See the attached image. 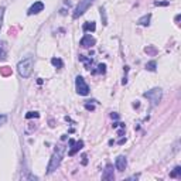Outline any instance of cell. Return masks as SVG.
Instances as JSON below:
<instances>
[{
    "mask_svg": "<svg viewBox=\"0 0 181 181\" xmlns=\"http://www.w3.org/2000/svg\"><path fill=\"white\" fill-rule=\"evenodd\" d=\"M126 166H128V160L125 156H119L115 161V167L118 171H125L126 170Z\"/></svg>",
    "mask_w": 181,
    "mask_h": 181,
    "instance_id": "obj_8",
    "label": "cell"
},
{
    "mask_svg": "<svg viewBox=\"0 0 181 181\" xmlns=\"http://www.w3.org/2000/svg\"><path fill=\"white\" fill-rule=\"evenodd\" d=\"M33 68H34V58L31 55L23 58L17 65V71H19L20 77H23V78H29L30 75L33 74Z\"/></svg>",
    "mask_w": 181,
    "mask_h": 181,
    "instance_id": "obj_1",
    "label": "cell"
},
{
    "mask_svg": "<svg viewBox=\"0 0 181 181\" xmlns=\"http://www.w3.org/2000/svg\"><path fill=\"white\" fill-rule=\"evenodd\" d=\"M82 164H84V166L87 164V156H85V154L82 156Z\"/></svg>",
    "mask_w": 181,
    "mask_h": 181,
    "instance_id": "obj_28",
    "label": "cell"
},
{
    "mask_svg": "<svg viewBox=\"0 0 181 181\" xmlns=\"http://www.w3.org/2000/svg\"><path fill=\"white\" fill-rule=\"evenodd\" d=\"M125 142H126V139H120V140H119V144H123Z\"/></svg>",
    "mask_w": 181,
    "mask_h": 181,
    "instance_id": "obj_29",
    "label": "cell"
},
{
    "mask_svg": "<svg viewBox=\"0 0 181 181\" xmlns=\"http://www.w3.org/2000/svg\"><path fill=\"white\" fill-rule=\"evenodd\" d=\"M51 64H53L55 68H62V67H64V62H62L61 58H53V60H51Z\"/></svg>",
    "mask_w": 181,
    "mask_h": 181,
    "instance_id": "obj_15",
    "label": "cell"
},
{
    "mask_svg": "<svg viewBox=\"0 0 181 181\" xmlns=\"http://www.w3.org/2000/svg\"><path fill=\"white\" fill-rule=\"evenodd\" d=\"M144 51H146V53H149V54H156L157 53V50L154 48V47H146V48H144Z\"/></svg>",
    "mask_w": 181,
    "mask_h": 181,
    "instance_id": "obj_22",
    "label": "cell"
},
{
    "mask_svg": "<svg viewBox=\"0 0 181 181\" xmlns=\"http://www.w3.org/2000/svg\"><path fill=\"white\" fill-rule=\"evenodd\" d=\"M150 20H152V14H146V16L140 17L139 20H137V24H139V26H143V27H146V26L150 24Z\"/></svg>",
    "mask_w": 181,
    "mask_h": 181,
    "instance_id": "obj_12",
    "label": "cell"
},
{
    "mask_svg": "<svg viewBox=\"0 0 181 181\" xmlns=\"http://www.w3.org/2000/svg\"><path fill=\"white\" fill-rule=\"evenodd\" d=\"M99 12H101V17H102V23L106 26L108 24V19H106V10H105V7L101 6V7H99Z\"/></svg>",
    "mask_w": 181,
    "mask_h": 181,
    "instance_id": "obj_16",
    "label": "cell"
},
{
    "mask_svg": "<svg viewBox=\"0 0 181 181\" xmlns=\"http://www.w3.org/2000/svg\"><path fill=\"white\" fill-rule=\"evenodd\" d=\"M31 118H40V113L38 112H29L26 115V119H31Z\"/></svg>",
    "mask_w": 181,
    "mask_h": 181,
    "instance_id": "obj_19",
    "label": "cell"
},
{
    "mask_svg": "<svg viewBox=\"0 0 181 181\" xmlns=\"http://www.w3.org/2000/svg\"><path fill=\"white\" fill-rule=\"evenodd\" d=\"M75 88H77V92L79 95H82V96H87L89 94V87H88V84L85 82V79L82 77L75 78Z\"/></svg>",
    "mask_w": 181,
    "mask_h": 181,
    "instance_id": "obj_5",
    "label": "cell"
},
{
    "mask_svg": "<svg viewBox=\"0 0 181 181\" xmlns=\"http://www.w3.org/2000/svg\"><path fill=\"white\" fill-rule=\"evenodd\" d=\"M95 0H81L78 4H77V7H75L74 13H72V17L74 19H78V17H81L84 14V13L87 12L88 9L94 4Z\"/></svg>",
    "mask_w": 181,
    "mask_h": 181,
    "instance_id": "obj_3",
    "label": "cell"
},
{
    "mask_svg": "<svg viewBox=\"0 0 181 181\" xmlns=\"http://www.w3.org/2000/svg\"><path fill=\"white\" fill-rule=\"evenodd\" d=\"M6 120H7V116H6V115H0V125H4V123H6Z\"/></svg>",
    "mask_w": 181,
    "mask_h": 181,
    "instance_id": "obj_24",
    "label": "cell"
},
{
    "mask_svg": "<svg viewBox=\"0 0 181 181\" xmlns=\"http://www.w3.org/2000/svg\"><path fill=\"white\" fill-rule=\"evenodd\" d=\"M170 2H154V6H169Z\"/></svg>",
    "mask_w": 181,
    "mask_h": 181,
    "instance_id": "obj_23",
    "label": "cell"
},
{
    "mask_svg": "<svg viewBox=\"0 0 181 181\" xmlns=\"http://www.w3.org/2000/svg\"><path fill=\"white\" fill-rule=\"evenodd\" d=\"M95 43H96V40H95L90 34H85L82 38H81V41H79V45L81 47H84V48H89V47H92V45H95Z\"/></svg>",
    "mask_w": 181,
    "mask_h": 181,
    "instance_id": "obj_6",
    "label": "cell"
},
{
    "mask_svg": "<svg viewBox=\"0 0 181 181\" xmlns=\"http://www.w3.org/2000/svg\"><path fill=\"white\" fill-rule=\"evenodd\" d=\"M170 177H171V178H180L181 177V167H180V166H177V167H176V169L170 173Z\"/></svg>",
    "mask_w": 181,
    "mask_h": 181,
    "instance_id": "obj_14",
    "label": "cell"
},
{
    "mask_svg": "<svg viewBox=\"0 0 181 181\" xmlns=\"http://www.w3.org/2000/svg\"><path fill=\"white\" fill-rule=\"evenodd\" d=\"M82 30L85 31V33H88V31H90V33H94L95 30H96V24H95L94 21H87V23H84Z\"/></svg>",
    "mask_w": 181,
    "mask_h": 181,
    "instance_id": "obj_11",
    "label": "cell"
},
{
    "mask_svg": "<svg viewBox=\"0 0 181 181\" xmlns=\"http://www.w3.org/2000/svg\"><path fill=\"white\" fill-rule=\"evenodd\" d=\"M156 67H157L156 61H150V62H147V64H146V70L154 72V71H156Z\"/></svg>",
    "mask_w": 181,
    "mask_h": 181,
    "instance_id": "obj_18",
    "label": "cell"
},
{
    "mask_svg": "<svg viewBox=\"0 0 181 181\" xmlns=\"http://www.w3.org/2000/svg\"><path fill=\"white\" fill-rule=\"evenodd\" d=\"M70 146L72 149L68 152V154H70V156H74V154H77V153H78L79 150L84 147V142H74V143H71Z\"/></svg>",
    "mask_w": 181,
    "mask_h": 181,
    "instance_id": "obj_10",
    "label": "cell"
},
{
    "mask_svg": "<svg viewBox=\"0 0 181 181\" xmlns=\"http://www.w3.org/2000/svg\"><path fill=\"white\" fill-rule=\"evenodd\" d=\"M43 10H44V3H43V2H36L34 4H31V7L29 9L27 14H29V16H33V14H38V13H41Z\"/></svg>",
    "mask_w": 181,
    "mask_h": 181,
    "instance_id": "obj_7",
    "label": "cell"
},
{
    "mask_svg": "<svg viewBox=\"0 0 181 181\" xmlns=\"http://www.w3.org/2000/svg\"><path fill=\"white\" fill-rule=\"evenodd\" d=\"M64 150H65L64 146H58V147L55 149V152L53 153L51 160H50V163H48V167H47V174H51L53 171H55V170L60 167L62 156H64Z\"/></svg>",
    "mask_w": 181,
    "mask_h": 181,
    "instance_id": "obj_2",
    "label": "cell"
},
{
    "mask_svg": "<svg viewBox=\"0 0 181 181\" xmlns=\"http://www.w3.org/2000/svg\"><path fill=\"white\" fill-rule=\"evenodd\" d=\"M143 96L150 99V101H152V105L153 106H156V105H159V102L161 101V89L160 88H154V89H152V90L144 92Z\"/></svg>",
    "mask_w": 181,
    "mask_h": 181,
    "instance_id": "obj_4",
    "label": "cell"
},
{
    "mask_svg": "<svg viewBox=\"0 0 181 181\" xmlns=\"http://www.w3.org/2000/svg\"><path fill=\"white\" fill-rule=\"evenodd\" d=\"M102 178L103 180H115V174H113V166L112 164H108L106 167H105V171H103L102 174Z\"/></svg>",
    "mask_w": 181,
    "mask_h": 181,
    "instance_id": "obj_9",
    "label": "cell"
},
{
    "mask_svg": "<svg viewBox=\"0 0 181 181\" xmlns=\"http://www.w3.org/2000/svg\"><path fill=\"white\" fill-rule=\"evenodd\" d=\"M6 55H7V44L2 41L0 43V60H6Z\"/></svg>",
    "mask_w": 181,
    "mask_h": 181,
    "instance_id": "obj_13",
    "label": "cell"
},
{
    "mask_svg": "<svg viewBox=\"0 0 181 181\" xmlns=\"http://www.w3.org/2000/svg\"><path fill=\"white\" fill-rule=\"evenodd\" d=\"M79 61L85 62V67H87L88 70L90 68V64H92V60H90V58H85L84 55H79Z\"/></svg>",
    "mask_w": 181,
    "mask_h": 181,
    "instance_id": "obj_17",
    "label": "cell"
},
{
    "mask_svg": "<svg viewBox=\"0 0 181 181\" xmlns=\"http://www.w3.org/2000/svg\"><path fill=\"white\" fill-rule=\"evenodd\" d=\"M96 72H99V74H105V72H106V65H105V64H99L98 71H96ZM96 72H95V74H96Z\"/></svg>",
    "mask_w": 181,
    "mask_h": 181,
    "instance_id": "obj_20",
    "label": "cell"
},
{
    "mask_svg": "<svg viewBox=\"0 0 181 181\" xmlns=\"http://www.w3.org/2000/svg\"><path fill=\"white\" fill-rule=\"evenodd\" d=\"M3 75H9L10 74V70H9V67H3Z\"/></svg>",
    "mask_w": 181,
    "mask_h": 181,
    "instance_id": "obj_26",
    "label": "cell"
},
{
    "mask_svg": "<svg viewBox=\"0 0 181 181\" xmlns=\"http://www.w3.org/2000/svg\"><path fill=\"white\" fill-rule=\"evenodd\" d=\"M112 119H119V115H118V113H112Z\"/></svg>",
    "mask_w": 181,
    "mask_h": 181,
    "instance_id": "obj_27",
    "label": "cell"
},
{
    "mask_svg": "<svg viewBox=\"0 0 181 181\" xmlns=\"http://www.w3.org/2000/svg\"><path fill=\"white\" fill-rule=\"evenodd\" d=\"M4 6H0V29H2V24H3V17H4Z\"/></svg>",
    "mask_w": 181,
    "mask_h": 181,
    "instance_id": "obj_21",
    "label": "cell"
},
{
    "mask_svg": "<svg viewBox=\"0 0 181 181\" xmlns=\"http://www.w3.org/2000/svg\"><path fill=\"white\" fill-rule=\"evenodd\" d=\"M85 109H87V111H94L95 106L94 105H89V103H85Z\"/></svg>",
    "mask_w": 181,
    "mask_h": 181,
    "instance_id": "obj_25",
    "label": "cell"
}]
</instances>
